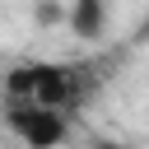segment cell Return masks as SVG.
Wrapping results in <instances>:
<instances>
[{
  "label": "cell",
  "instance_id": "obj_1",
  "mask_svg": "<svg viewBox=\"0 0 149 149\" xmlns=\"http://www.w3.org/2000/svg\"><path fill=\"white\" fill-rule=\"evenodd\" d=\"M79 98H84V74L65 61H23L5 74V102L70 112L79 107Z\"/></svg>",
  "mask_w": 149,
  "mask_h": 149
},
{
  "label": "cell",
  "instance_id": "obj_2",
  "mask_svg": "<svg viewBox=\"0 0 149 149\" xmlns=\"http://www.w3.org/2000/svg\"><path fill=\"white\" fill-rule=\"evenodd\" d=\"M5 126H9V135H14L23 149H56V144L70 135L65 112L28 107V102H5Z\"/></svg>",
  "mask_w": 149,
  "mask_h": 149
},
{
  "label": "cell",
  "instance_id": "obj_3",
  "mask_svg": "<svg viewBox=\"0 0 149 149\" xmlns=\"http://www.w3.org/2000/svg\"><path fill=\"white\" fill-rule=\"evenodd\" d=\"M65 23H70L74 37H102V28H107V9H102L98 0H74V5L65 9Z\"/></svg>",
  "mask_w": 149,
  "mask_h": 149
}]
</instances>
